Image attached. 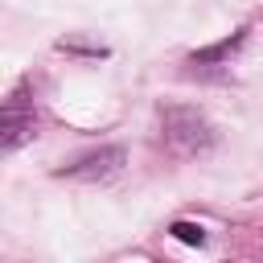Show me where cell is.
<instances>
[{
    "label": "cell",
    "instance_id": "5b68a950",
    "mask_svg": "<svg viewBox=\"0 0 263 263\" xmlns=\"http://www.w3.org/2000/svg\"><path fill=\"white\" fill-rule=\"evenodd\" d=\"M168 234H173V238H181V242H189V247H205V230H201L197 222H173V226H168Z\"/></svg>",
    "mask_w": 263,
    "mask_h": 263
},
{
    "label": "cell",
    "instance_id": "3957f363",
    "mask_svg": "<svg viewBox=\"0 0 263 263\" xmlns=\"http://www.w3.org/2000/svg\"><path fill=\"white\" fill-rule=\"evenodd\" d=\"M33 140V111H21L16 103L4 107V132H0V148L4 152H16L21 144Z\"/></svg>",
    "mask_w": 263,
    "mask_h": 263
},
{
    "label": "cell",
    "instance_id": "277c9868",
    "mask_svg": "<svg viewBox=\"0 0 263 263\" xmlns=\"http://www.w3.org/2000/svg\"><path fill=\"white\" fill-rule=\"evenodd\" d=\"M238 45H242V33H234V37H226V41L210 45V49H197V53L189 58V66H226V58H230Z\"/></svg>",
    "mask_w": 263,
    "mask_h": 263
},
{
    "label": "cell",
    "instance_id": "7a4b0ae2",
    "mask_svg": "<svg viewBox=\"0 0 263 263\" xmlns=\"http://www.w3.org/2000/svg\"><path fill=\"white\" fill-rule=\"evenodd\" d=\"M123 160H127V152H123L119 144H111V148L86 152V156H78L74 164L58 168V177H70V181H111V177L123 168Z\"/></svg>",
    "mask_w": 263,
    "mask_h": 263
},
{
    "label": "cell",
    "instance_id": "6da1fadb",
    "mask_svg": "<svg viewBox=\"0 0 263 263\" xmlns=\"http://www.w3.org/2000/svg\"><path fill=\"white\" fill-rule=\"evenodd\" d=\"M160 136L177 156H197L214 148V127L193 107H164L160 111Z\"/></svg>",
    "mask_w": 263,
    "mask_h": 263
}]
</instances>
